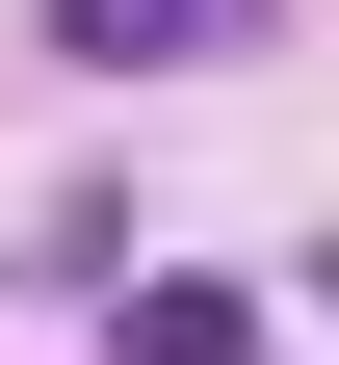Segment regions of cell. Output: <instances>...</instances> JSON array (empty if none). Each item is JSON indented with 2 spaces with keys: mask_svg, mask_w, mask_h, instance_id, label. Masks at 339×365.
<instances>
[{
  "mask_svg": "<svg viewBox=\"0 0 339 365\" xmlns=\"http://www.w3.org/2000/svg\"><path fill=\"white\" fill-rule=\"evenodd\" d=\"M235 26H261V0H53V53H105V78L131 53H235Z\"/></svg>",
  "mask_w": 339,
  "mask_h": 365,
  "instance_id": "1",
  "label": "cell"
},
{
  "mask_svg": "<svg viewBox=\"0 0 339 365\" xmlns=\"http://www.w3.org/2000/svg\"><path fill=\"white\" fill-rule=\"evenodd\" d=\"M131 365H261V287H131Z\"/></svg>",
  "mask_w": 339,
  "mask_h": 365,
  "instance_id": "2",
  "label": "cell"
}]
</instances>
